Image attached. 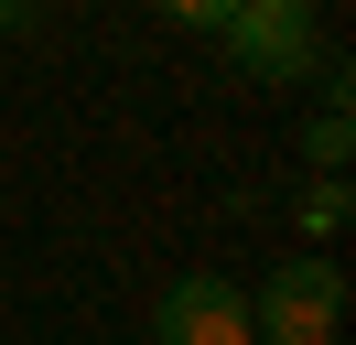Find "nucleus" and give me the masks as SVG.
<instances>
[{
  "label": "nucleus",
  "instance_id": "nucleus-1",
  "mask_svg": "<svg viewBox=\"0 0 356 345\" xmlns=\"http://www.w3.org/2000/svg\"><path fill=\"white\" fill-rule=\"evenodd\" d=\"M334 323H346V270L334 259H281L259 280V302H248L259 345H334Z\"/></svg>",
  "mask_w": 356,
  "mask_h": 345
},
{
  "label": "nucleus",
  "instance_id": "nucleus-2",
  "mask_svg": "<svg viewBox=\"0 0 356 345\" xmlns=\"http://www.w3.org/2000/svg\"><path fill=\"white\" fill-rule=\"evenodd\" d=\"M216 33H227V54H238L248 76H270V86L313 76V11H291V0H238Z\"/></svg>",
  "mask_w": 356,
  "mask_h": 345
},
{
  "label": "nucleus",
  "instance_id": "nucleus-3",
  "mask_svg": "<svg viewBox=\"0 0 356 345\" xmlns=\"http://www.w3.org/2000/svg\"><path fill=\"white\" fill-rule=\"evenodd\" d=\"M152 335H162V345H259V335H248V291H238V280H216V270L173 280L162 313H152Z\"/></svg>",
  "mask_w": 356,
  "mask_h": 345
},
{
  "label": "nucleus",
  "instance_id": "nucleus-4",
  "mask_svg": "<svg viewBox=\"0 0 356 345\" xmlns=\"http://www.w3.org/2000/svg\"><path fill=\"white\" fill-rule=\"evenodd\" d=\"M346 141H356V129H346V97H324V108H313V129H302V151H313L324 172H346Z\"/></svg>",
  "mask_w": 356,
  "mask_h": 345
},
{
  "label": "nucleus",
  "instance_id": "nucleus-5",
  "mask_svg": "<svg viewBox=\"0 0 356 345\" xmlns=\"http://www.w3.org/2000/svg\"><path fill=\"white\" fill-rule=\"evenodd\" d=\"M302 227H313V237H334V227H346V184H334V172L302 194Z\"/></svg>",
  "mask_w": 356,
  "mask_h": 345
},
{
  "label": "nucleus",
  "instance_id": "nucleus-6",
  "mask_svg": "<svg viewBox=\"0 0 356 345\" xmlns=\"http://www.w3.org/2000/svg\"><path fill=\"white\" fill-rule=\"evenodd\" d=\"M162 11H173V22H205V33H216V22L238 11V0H162Z\"/></svg>",
  "mask_w": 356,
  "mask_h": 345
},
{
  "label": "nucleus",
  "instance_id": "nucleus-7",
  "mask_svg": "<svg viewBox=\"0 0 356 345\" xmlns=\"http://www.w3.org/2000/svg\"><path fill=\"white\" fill-rule=\"evenodd\" d=\"M291 11H313V0H291Z\"/></svg>",
  "mask_w": 356,
  "mask_h": 345
}]
</instances>
